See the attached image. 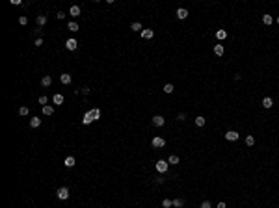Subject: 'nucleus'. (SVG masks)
Listing matches in <instances>:
<instances>
[{"label":"nucleus","instance_id":"f257e3e1","mask_svg":"<svg viewBox=\"0 0 279 208\" xmlns=\"http://www.w3.org/2000/svg\"><path fill=\"white\" fill-rule=\"evenodd\" d=\"M99 117H101V110H99V108H91L89 112L84 113V119H82V123H84V125H89V123H93V121H97Z\"/></svg>","mask_w":279,"mask_h":208},{"label":"nucleus","instance_id":"f03ea898","mask_svg":"<svg viewBox=\"0 0 279 208\" xmlns=\"http://www.w3.org/2000/svg\"><path fill=\"white\" fill-rule=\"evenodd\" d=\"M155 167H156V171H158V173L162 175V173H168V169H170V164H168L166 160H158Z\"/></svg>","mask_w":279,"mask_h":208},{"label":"nucleus","instance_id":"7ed1b4c3","mask_svg":"<svg viewBox=\"0 0 279 208\" xmlns=\"http://www.w3.org/2000/svg\"><path fill=\"white\" fill-rule=\"evenodd\" d=\"M58 193V199H61V201H65V199H69V188H60V190L56 191Z\"/></svg>","mask_w":279,"mask_h":208},{"label":"nucleus","instance_id":"20e7f679","mask_svg":"<svg viewBox=\"0 0 279 208\" xmlns=\"http://www.w3.org/2000/svg\"><path fill=\"white\" fill-rule=\"evenodd\" d=\"M238 138H240V134H238L236 130H229V132H225V139H227V141H236Z\"/></svg>","mask_w":279,"mask_h":208},{"label":"nucleus","instance_id":"39448f33","mask_svg":"<svg viewBox=\"0 0 279 208\" xmlns=\"http://www.w3.org/2000/svg\"><path fill=\"white\" fill-rule=\"evenodd\" d=\"M76 46H78V41H76V39L71 37V39L65 41V48H67V50H76Z\"/></svg>","mask_w":279,"mask_h":208},{"label":"nucleus","instance_id":"423d86ee","mask_svg":"<svg viewBox=\"0 0 279 208\" xmlns=\"http://www.w3.org/2000/svg\"><path fill=\"white\" fill-rule=\"evenodd\" d=\"M151 143H153V147H155V149H160V147H164V145H166V139H164V138H153Z\"/></svg>","mask_w":279,"mask_h":208},{"label":"nucleus","instance_id":"0eeeda50","mask_svg":"<svg viewBox=\"0 0 279 208\" xmlns=\"http://www.w3.org/2000/svg\"><path fill=\"white\" fill-rule=\"evenodd\" d=\"M164 123H166V119H164L162 115H155V117H153V125H155V127H164Z\"/></svg>","mask_w":279,"mask_h":208},{"label":"nucleus","instance_id":"6e6552de","mask_svg":"<svg viewBox=\"0 0 279 208\" xmlns=\"http://www.w3.org/2000/svg\"><path fill=\"white\" fill-rule=\"evenodd\" d=\"M186 17H188V9H184V7H179V9H177V19L184 21Z\"/></svg>","mask_w":279,"mask_h":208},{"label":"nucleus","instance_id":"1a4fd4ad","mask_svg":"<svg viewBox=\"0 0 279 208\" xmlns=\"http://www.w3.org/2000/svg\"><path fill=\"white\" fill-rule=\"evenodd\" d=\"M52 100H54V104H56V106H61L65 99H64V95H61V93H56V95L52 97Z\"/></svg>","mask_w":279,"mask_h":208},{"label":"nucleus","instance_id":"9d476101","mask_svg":"<svg viewBox=\"0 0 279 208\" xmlns=\"http://www.w3.org/2000/svg\"><path fill=\"white\" fill-rule=\"evenodd\" d=\"M50 84H52V78H50L49 74H45V76L41 78V85H43V88H49Z\"/></svg>","mask_w":279,"mask_h":208},{"label":"nucleus","instance_id":"9b49d317","mask_svg":"<svg viewBox=\"0 0 279 208\" xmlns=\"http://www.w3.org/2000/svg\"><path fill=\"white\" fill-rule=\"evenodd\" d=\"M30 127L32 128L41 127V117H32V119H30Z\"/></svg>","mask_w":279,"mask_h":208},{"label":"nucleus","instance_id":"f8f14e48","mask_svg":"<svg viewBox=\"0 0 279 208\" xmlns=\"http://www.w3.org/2000/svg\"><path fill=\"white\" fill-rule=\"evenodd\" d=\"M153 35H155V32H153V30H149V28L141 30V37H143V39H151Z\"/></svg>","mask_w":279,"mask_h":208},{"label":"nucleus","instance_id":"ddd939ff","mask_svg":"<svg viewBox=\"0 0 279 208\" xmlns=\"http://www.w3.org/2000/svg\"><path fill=\"white\" fill-rule=\"evenodd\" d=\"M225 37H227V32H225V30H216V39H218V41H223Z\"/></svg>","mask_w":279,"mask_h":208},{"label":"nucleus","instance_id":"4468645a","mask_svg":"<svg viewBox=\"0 0 279 208\" xmlns=\"http://www.w3.org/2000/svg\"><path fill=\"white\" fill-rule=\"evenodd\" d=\"M71 17H78L80 15V6H71Z\"/></svg>","mask_w":279,"mask_h":208},{"label":"nucleus","instance_id":"2eb2a0df","mask_svg":"<svg viewBox=\"0 0 279 208\" xmlns=\"http://www.w3.org/2000/svg\"><path fill=\"white\" fill-rule=\"evenodd\" d=\"M35 22H37V26H45L47 24V17H45V15H37Z\"/></svg>","mask_w":279,"mask_h":208},{"label":"nucleus","instance_id":"dca6fc26","mask_svg":"<svg viewBox=\"0 0 279 208\" xmlns=\"http://www.w3.org/2000/svg\"><path fill=\"white\" fill-rule=\"evenodd\" d=\"M60 80H61V84H65V85H67V84H71V74L64 73V74L60 76Z\"/></svg>","mask_w":279,"mask_h":208},{"label":"nucleus","instance_id":"f3484780","mask_svg":"<svg viewBox=\"0 0 279 208\" xmlns=\"http://www.w3.org/2000/svg\"><path fill=\"white\" fill-rule=\"evenodd\" d=\"M262 106H264V108H272V106H274V100L270 99V97H264V99H262Z\"/></svg>","mask_w":279,"mask_h":208},{"label":"nucleus","instance_id":"a211bd4d","mask_svg":"<svg viewBox=\"0 0 279 208\" xmlns=\"http://www.w3.org/2000/svg\"><path fill=\"white\" fill-rule=\"evenodd\" d=\"M65 166H67V167H74V164H76V160H74L73 158V156H67V158H65Z\"/></svg>","mask_w":279,"mask_h":208},{"label":"nucleus","instance_id":"6ab92c4d","mask_svg":"<svg viewBox=\"0 0 279 208\" xmlns=\"http://www.w3.org/2000/svg\"><path fill=\"white\" fill-rule=\"evenodd\" d=\"M52 113H54L52 106H43V115H52Z\"/></svg>","mask_w":279,"mask_h":208},{"label":"nucleus","instance_id":"aec40b11","mask_svg":"<svg viewBox=\"0 0 279 208\" xmlns=\"http://www.w3.org/2000/svg\"><path fill=\"white\" fill-rule=\"evenodd\" d=\"M262 22H264L266 26H270L274 22V19H272V15H262Z\"/></svg>","mask_w":279,"mask_h":208},{"label":"nucleus","instance_id":"412c9836","mask_svg":"<svg viewBox=\"0 0 279 208\" xmlns=\"http://www.w3.org/2000/svg\"><path fill=\"white\" fill-rule=\"evenodd\" d=\"M168 164H171V166H177V164H179V156L171 154L170 158H168Z\"/></svg>","mask_w":279,"mask_h":208},{"label":"nucleus","instance_id":"4be33fe9","mask_svg":"<svg viewBox=\"0 0 279 208\" xmlns=\"http://www.w3.org/2000/svg\"><path fill=\"white\" fill-rule=\"evenodd\" d=\"M214 54L216 56H223V45H216L214 46Z\"/></svg>","mask_w":279,"mask_h":208},{"label":"nucleus","instance_id":"5701e85b","mask_svg":"<svg viewBox=\"0 0 279 208\" xmlns=\"http://www.w3.org/2000/svg\"><path fill=\"white\" fill-rule=\"evenodd\" d=\"M195 125H197V127H205V117L197 115V117H195Z\"/></svg>","mask_w":279,"mask_h":208},{"label":"nucleus","instance_id":"b1692460","mask_svg":"<svg viewBox=\"0 0 279 208\" xmlns=\"http://www.w3.org/2000/svg\"><path fill=\"white\" fill-rule=\"evenodd\" d=\"M130 30H134V32H141V24H140V22H132Z\"/></svg>","mask_w":279,"mask_h":208},{"label":"nucleus","instance_id":"393cba45","mask_svg":"<svg viewBox=\"0 0 279 208\" xmlns=\"http://www.w3.org/2000/svg\"><path fill=\"white\" fill-rule=\"evenodd\" d=\"M170 206H173V201H171V199H164V201H162V208H170Z\"/></svg>","mask_w":279,"mask_h":208},{"label":"nucleus","instance_id":"a878e982","mask_svg":"<svg viewBox=\"0 0 279 208\" xmlns=\"http://www.w3.org/2000/svg\"><path fill=\"white\" fill-rule=\"evenodd\" d=\"M173 84H166V85H164V93H173Z\"/></svg>","mask_w":279,"mask_h":208},{"label":"nucleus","instance_id":"bb28decb","mask_svg":"<svg viewBox=\"0 0 279 208\" xmlns=\"http://www.w3.org/2000/svg\"><path fill=\"white\" fill-rule=\"evenodd\" d=\"M246 145H247V147L255 145V138H253V136H247V138H246Z\"/></svg>","mask_w":279,"mask_h":208},{"label":"nucleus","instance_id":"cd10ccee","mask_svg":"<svg viewBox=\"0 0 279 208\" xmlns=\"http://www.w3.org/2000/svg\"><path fill=\"white\" fill-rule=\"evenodd\" d=\"M182 205H184L182 199H173V206H175V208H180Z\"/></svg>","mask_w":279,"mask_h":208},{"label":"nucleus","instance_id":"c85d7f7f","mask_svg":"<svg viewBox=\"0 0 279 208\" xmlns=\"http://www.w3.org/2000/svg\"><path fill=\"white\" fill-rule=\"evenodd\" d=\"M67 28L71 30V32H78V24H76V22H69Z\"/></svg>","mask_w":279,"mask_h":208},{"label":"nucleus","instance_id":"c756f323","mask_svg":"<svg viewBox=\"0 0 279 208\" xmlns=\"http://www.w3.org/2000/svg\"><path fill=\"white\" fill-rule=\"evenodd\" d=\"M28 112H30V110H28V106H22V108L19 110V113H21V115H28Z\"/></svg>","mask_w":279,"mask_h":208},{"label":"nucleus","instance_id":"7c9ffc66","mask_svg":"<svg viewBox=\"0 0 279 208\" xmlns=\"http://www.w3.org/2000/svg\"><path fill=\"white\" fill-rule=\"evenodd\" d=\"M19 22H21L22 26H24V24H28V17H24V15H21V17H19Z\"/></svg>","mask_w":279,"mask_h":208},{"label":"nucleus","instance_id":"2f4dec72","mask_svg":"<svg viewBox=\"0 0 279 208\" xmlns=\"http://www.w3.org/2000/svg\"><path fill=\"white\" fill-rule=\"evenodd\" d=\"M47 102H49V99H47L45 95H41L39 97V104H43V106H47Z\"/></svg>","mask_w":279,"mask_h":208},{"label":"nucleus","instance_id":"473e14b6","mask_svg":"<svg viewBox=\"0 0 279 208\" xmlns=\"http://www.w3.org/2000/svg\"><path fill=\"white\" fill-rule=\"evenodd\" d=\"M199 208H212V205H210V201H203Z\"/></svg>","mask_w":279,"mask_h":208},{"label":"nucleus","instance_id":"72a5a7b5","mask_svg":"<svg viewBox=\"0 0 279 208\" xmlns=\"http://www.w3.org/2000/svg\"><path fill=\"white\" fill-rule=\"evenodd\" d=\"M56 17H58V19H64V17H65V13H64V11H58Z\"/></svg>","mask_w":279,"mask_h":208},{"label":"nucleus","instance_id":"f704fd0d","mask_svg":"<svg viewBox=\"0 0 279 208\" xmlns=\"http://www.w3.org/2000/svg\"><path fill=\"white\" fill-rule=\"evenodd\" d=\"M186 119V115H184V113H179V117H177V121H184Z\"/></svg>","mask_w":279,"mask_h":208},{"label":"nucleus","instance_id":"c9c22d12","mask_svg":"<svg viewBox=\"0 0 279 208\" xmlns=\"http://www.w3.org/2000/svg\"><path fill=\"white\" fill-rule=\"evenodd\" d=\"M43 45V39H35V46H41Z\"/></svg>","mask_w":279,"mask_h":208},{"label":"nucleus","instance_id":"e433bc0d","mask_svg":"<svg viewBox=\"0 0 279 208\" xmlns=\"http://www.w3.org/2000/svg\"><path fill=\"white\" fill-rule=\"evenodd\" d=\"M80 91H82V93H84V95H88V93H89V88H82V89H80Z\"/></svg>","mask_w":279,"mask_h":208},{"label":"nucleus","instance_id":"4c0bfd02","mask_svg":"<svg viewBox=\"0 0 279 208\" xmlns=\"http://www.w3.org/2000/svg\"><path fill=\"white\" fill-rule=\"evenodd\" d=\"M155 182H156V184H162L164 178H162V176H158V178H155Z\"/></svg>","mask_w":279,"mask_h":208},{"label":"nucleus","instance_id":"58836bf2","mask_svg":"<svg viewBox=\"0 0 279 208\" xmlns=\"http://www.w3.org/2000/svg\"><path fill=\"white\" fill-rule=\"evenodd\" d=\"M218 208H227V205L225 203H218Z\"/></svg>","mask_w":279,"mask_h":208},{"label":"nucleus","instance_id":"ea45409f","mask_svg":"<svg viewBox=\"0 0 279 208\" xmlns=\"http://www.w3.org/2000/svg\"><path fill=\"white\" fill-rule=\"evenodd\" d=\"M277 24H279V17H277Z\"/></svg>","mask_w":279,"mask_h":208}]
</instances>
